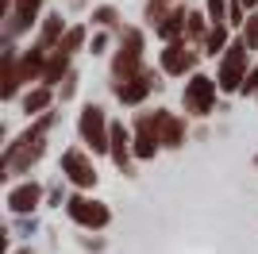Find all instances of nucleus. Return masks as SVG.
<instances>
[{"label": "nucleus", "instance_id": "nucleus-1", "mask_svg": "<svg viewBox=\"0 0 258 254\" xmlns=\"http://www.w3.org/2000/svg\"><path fill=\"white\" fill-rule=\"evenodd\" d=\"M139 54H143V35L139 31H123V46H119L116 62H112V70H116L119 81H131V77H139Z\"/></svg>", "mask_w": 258, "mask_h": 254}, {"label": "nucleus", "instance_id": "nucleus-7", "mask_svg": "<svg viewBox=\"0 0 258 254\" xmlns=\"http://www.w3.org/2000/svg\"><path fill=\"white\" fill-rule=\"evenodd\" d=\"M151 89H158V77H154V74H139V77H131V81H119L116 96L123 100V104H139Z\"/></svg>", "mask_w": 258, "mask_h": 254}, {"label": "nucleus", "instance_id": "nucleus-6", "mask_svg": "<svg viewBox=\"0 0 258 254\" xmlns=\"http://www.w3.org/2000/svg\"><path fill=\"white\" fill-rule=\"evenodd\" d=\"M70 216L77 223H85V227H104L108 223V208L100 201H85V197H74L70 201Z\"/></svg>", "mask_w": 258, "mask_h": 254}, {"label": "nucleus", "instance_id": "nucleus-4", "mask_svg": "<svg viewBox=\"0 0 258 254\" xmlns=\"http://www.w3.org/2000/svg\"><path fill=\"white\" fill-rule=\"evenodd\" d=\"M212 104H216V85L208 81V77H193L189 89H185V108L197 112V116H208Z\"/></svg>", "mask_w": 258, "mask_h": 254}, {"label": "nucleus", "instance_id": "nucleus-8", "mask_svg": "<svg viewBox=\"0 0 258 254\" xmlns=\"http://www.w3.org/2000/svg\"><path fill=\"white\" fill-rule=\"evenodd\" d=\"M193 50L185 46V42H173V46H166V54H162V70L166 74H185V70H193Z\"/></svg>", "mask_w": 258, "mask_h": 254}, {"label": "nucleus", "instance_id": "nucleus-3", "mask_svg": "<svg viewBox=\"0 0 258 254\" xmlns=\"http://www.w3.org/2000/svg\"><path fill=\"white\" fill-rule=\"evenodd\" d=\"M243 70H247V42H235V46L224 54V66H220V89H224V93H235L239 81H243Z\"/></svg>", "mask_w": 258, "mask_h": 254}, {"label": "nucleus", "instance_id": "nucleus-27", "mask_svg": "<svg viewBox=\"0 0 258 254\" xmlns=\"http://www.w3.org/2000/svg\"><path fill=\"white\" fill-rule=\"evenodd\" d=\"M20 254H31V250H20Z\"/></svg>", "mask_w": 258, "mask_h": 254}, {"label": "nucleus", "instance_id": "nucleus-25", "mask_svg": "<svg viewBox=\"0 0 258 254\" xmlns=\"http://www.w3.org/2000/svg\"><path fill=\"white\" fill-rule=\"evenodd\" d=\"M93 20H97V23H116V12H112V8H100Z\"/></svg>", "mask_w": 258, "mask_h": 254}, {"label": "nucleus", "instance_id": "nucleus-15", "mask_svg": "<svg viewBox=\"0 0 258 254\" xmlns=\"http://www.w3.org/2000/svg\"><path fill=\"white\" fill-rule=\"evenodd\" d=\"M112 158L119 166H127V135H123V127H112Z\"/></svg>", "mask_w": 258, "mask_h": 254}, {"label": "nucleus", "instance_id": "nucleus-18", "mask_svg": "<svg viewBox=\"0 0 258 254\" xmlns=\"http://www.w3.org/2000/svg\"><path fill=\"white\" fill-rule=\"evenodd\" d=\"M46 104H50V93H46V89H39V93H31L27 100H23V108H27V116H31V112H43Z\"/></svg>", "mask_w": 258, "mask_h": 254}, {"label": "nucleus", "instance_id": "nucleus-14", "mask_svg": "<svg viewBox=\"0 0 258 254\" xmlns=\"http://www.w3.org/2000/svg\"><path fill=\"white\" fill-rule=\"evenodd\" d=\"M66 66H70V54L58 46V50H54V58L46 62V74H43V77H46V81H58V77L66 74Z\"/></svg>", "mask_w": 258, "mask_h": 254}, {"label": "nucleus", "instance_id": "nucleus-24", "mask_svg": "<svg viewBox=\"0 0 258 254\" xmlns=\"http://www.w3.org/2000/svg\"><path fill=\"white\" fill-rule=\"evenodd\" d=\"M258 42V16H250V23H247V46H254Z\"/></svg>", "mask_w": 258, "mask_h": 254}, {"label": "nucleus", "instance_id": "nucleus-5", "mask_svg": "<svg viewBox=\"0 0 258 254\" xmlns=\"http://www.w3.org/2000/svg\"><path fill=\"white\" fill-rule=\"evenodd\" d=\"M62 169H66V177L74 181V185H81V189H89V185L97 181V169H93V162L85 158V150H66Z\"/></svg>", "mask_w": 258, "mask_h": 254}, {"label": "nucleus", "instance_id": "nucleus-10", "mask_svg": "<svg viewBox=\"0 0 258 254\" xmlns=\"http://www.w3.org/2000/svg\"><path fill=\"white\" fill-rule=\"evenodd\" d=\"M162 147L158 131H154V119L151 116H139V135H135V154L139 158H154V150Z\"/></svg>", "mask_w": 258, "mask_h": 254}, {"label": "nucleus", "instance_id": "nucleus-23", "mask_svg": "<svg viewBox=\"0 0 258 254\" xmlns=\"http://www.w3.org/2000/svg\"><path fill=\"white\" fill-rule=\"evenodd\" d=\"M189 35H193V39L205 35V20H201V16H189Z\"/></svg>", "mask_w": 258, "mask_h": 254}, {"label": "nucleus", "instance_id": "nucleus-13", "mask_svg": "<svg viewBox=\"0 0 258 254\" xmlns=\"http://www.w3.org/2000/svg\"><path fill=\"white\" fill-rule=\"evenodd\" d=\"M20 89V66H16V54L4 58V96H12Z\"/></svg>", "mask_w": 258, "mask_h": 254}, {"label": "nucleus", "instance_id": "nucleus-12", "mask_svg": "<svg viewBox=\"0 0 258 254\" xmlns=\"http://www.w3.org/2000/svg\"><path fill=\"white\" fill-rule=\"evenodd\" d=\"M39 4H43V0H16V31H20V27H27V23L35 20Z\"/></svg>", "mask_w": 258, "mask_h": 254}, {"label": "nucleus", "instance_id": "nucleus-16", "mask_svg": "<svg viewBox=\"0 0 258 254\" xmlns=\"http://www.w3.org/2000/svg\"><path fill=\"white\" fill-rule=\"evenodd\" d=\"M181 20H185V8H173V12H170V16H166V20H162V23H158V31H162V35H166V39H173V35L181 31Z\"/></svg>", "mask_w": 258, "mask_h": 254}, {"label": "nucleus", "instance_id": "nucleus-21", "mask_svg": "<svg viewBox=\"0 0 258 254\" xmlns=\"http://www.w3.org/2000/svg\"><path fill=\"white\" fill-rule=\"evenodd\" d=\"M77 46H81V27H74V31L66 35V42H62V50H66V54H74Z\"/></svg>", "mask_w": 258, "mask_h": 254}, {"label": "nucleus", "instance_id": "nucleus-22", "mask_svg": "<svg viewBox=\"0 0 258 254\" xmlns=\"http://www.w3.org/2000/svg\"><path fill=\"white\" fill-rule=\"evenodd\" d=\"M208 16H212L216 27H220V20H224V0H208Z\"/></svg>", "mask_w": 258, "mask_h": 254}, {"label": "nucleus", "instance_id": "nucleus-20", "mask_svg": "<svg viewBox=\"0 0 258 254\" xmlns=\"http://www.w3.org/2000/svg\"><path fill=\"white\" fill-rule=\"evenodd\" d=\"M224 42H227V31H224V23H220V27H212V35H208V50L220 54V50H224Z\"/></svg>", "mask_w": 258, "mask_h": 254}, {"label": "nucleus", "instance_id": "nucleus-17", "mask_svg": "<svg viewBox=\"0 0 258 254\" xmlns=\"http://www.w3.org/2000/svg\"><path fill=\"white\" fill-rule=\"evenodd\" d=\"M31 74H46V66H43V54H39V50L23 54V77H31Z\"/></svg>", "mask_w": 258, "mask_h": 254}, {"label": "nucleus", "instance_id": "nucleus-2", "mask_svg": "<svg viewBox=\"0 0 258 254\" xmlns=\"http://www.w3.org/2000/svg\"><path fill=\"white\" fill-rule=\"evenodd\" d=\"M81 139H85V143H89L93 150H97V154L112 147V131H108L104 112H100L97 104H89L85 112H81Z\"/></svg>", "mask_w": 258, "mask_h": 254}, {"label": "nucleus", "instance_id": "nucleus-11", "mask_svg": "<svg viewBox=\"0 0 258 254\" xmlns=\"http://www.w3.org/2000/svg\"><path fill=\"white\" fill-rule=\"evenodd\" d=\"M154 131H158V139H162V147H177L181 143V119H173L170 112H154Z\"/></svg>", "mask_w": 258, "mask_h": 254}, {"label": "nucleus", "instance_id": "nucleus-9", "mask_svg": "<svg viewBox=\"0 0 258 254\" xmlns=\"http://www.w3.org/2000/svg\"><path fill=\"white\" fill-rule=\"evenodd\" d=\"M39 197H43V189H39L35 181H23L20 189L8 193V208L16 212V216H23V212H31L35 204H39Z\"/></svg>", "mask_w": 258, "mask_h": 254}, {"label": "nucleus", "instance_id": "nucleus-19", "mask_svg": "<svg viewBox=\"0 0 258 254\" xmlns=\"http://www.w3.org/2000/svg\"><path fill=\"white\" fill-rule=\"evenodd\" d=\"M58 35H62V16H50V20L43 23V46H46V42H54Z\"/></svg>", "mask_w": 258, "mask_h": 254}, {"label": "nucleus", "instance_id": "nucleus-26", "mask_svg": "<svg viewBox=\"0 0 258 254\" xmlns=\"http://www.w3.org/2000/svg\"><path fill=\"white\" fill-rule=\"evenodd\" d=\"M239 4H247V8H254V0H239Z\"/></svg>", "mask_w": 258, "mask_h": 254}]
</instances>
